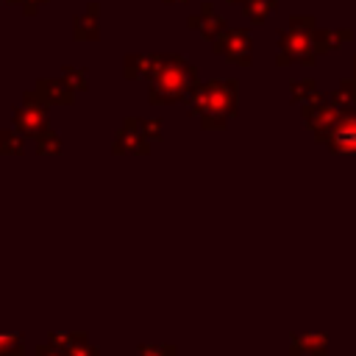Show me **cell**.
I'll list each match as a JSON object with an SVG mask.
<instances>
[{
    "instance_id": "3",
    "label": "cell",
    "mask_w": 356,
    "mask_h": 356,
    "mask_svg": "<svg viewBox=\"0 0 356 356\" xmlns=\"http://www.w3.org/2000/svg\"><path fill=\"white\" fill-rule=\"evenodd\" d=\"M25 350V342L19 334H3L0 337V356H19Z\"/></svg>"
},
{
    "instance_id": "1",
    "label": "cell",
    "mask_w": 356,
    "mask_h": 356,
    "mask_svg": "<svg viewBox=\"0 0 356 356\" xmlns=\"http://www.w3.org/2000/svg\"><path fill=\"white\" fill-rule=\"evenodd\" d=\"M14 122L22 134H42V128L47 122V114H44L42 106H25V108H17Z\"/></svg>"
},
{
    "instance_id": "7",
    "label": "cell",
    "mask_w": 356,
    "mask_h": 356,
    "mask_svg": "<svg viewBox=\"0 0 356 356\" xmlns=\"http://www.w3.org/2000/svg\"><path fill=\"white\" fill-rule=\"evenodd\" d=\"M42 89H47L50 100H56V103H70V92H67L61 83H42Z\"/></svg>"
},
{
    "instance_id": "12",
    "label": "cell",
    "mask_w": 356,
    "mask_h": 356,
    "mask_svg": "<svg viewBox=\"0 0 356 356\" xmlns=\"http://www.w3.org/2000/svg\"><path fill=\"white\" fill-rule=\"evenodd\" d=\"M142 128H145V136H159V120L156 122L147 120V122H142Z\"/></svg>"
},
{
    "instance_id": "9",
    "label": "cell",
    "mask_w": 356,
    "mask_h": 356,
    "mask_svg": "<svg viewBox=\"0 0 356 356\" xmlns=\"http://www.w3.org/2000/svg\"><path fill=\"white\" fill-rule=\"evenodd\" d=\"M75 339H78V334H58V331L50 337V342H53L56 348H61V350H67V348H70Z\"/></svg>"
},
{
    "instance_id": "5",
    "label": "cell",
    "mask_w": 356,
    "mask_h": 356,
    "mask_svg": "<svg viewBox=\"0 0 356 356\" xmlns=\"http://www.w3.org/2000/svg\"><path fill=\"white\" fill-rule=\"evenodd\" d=\"M67 356H97V348H92V345L86 342V337L78 334V339L67 348Z\"/></svg>"
},
{
    "instance_id": "10",
    "label": "cell",
    "mask_w": 356,
    "mask_h": 356,
    "mask_svg": "<svg viewBox=\"0 0 356 356\" xmlns=\"http://www.w3.org/2000/svg\"><path fill=\"white\" fill-rule=\"evenodd\" d=\"M0 147L8 150V153H17V150H22V142L17 136H11V134H3L0 136Z\"/></svg>"
},
{
    "instance_id": "2",
    "label": "cell",
    "mask_w": 356,
    "mask_h": 356,
    "mask_svg": "<svg viewBox=\"0 0 356 356\" xmlns=\"http://www.w3.org/2000/svg\"><path fill=\"white\" fill-rule=\"evenodd\" d=\"M334 139H337V147L339 150H356V120L339 125L337 134H334Z\"/></svg>"
},
{
    "instance_id": "6",
    "label": "cell",
    "mask_w": 356,
    "mask_h": 356,
    "mask_svg": "<svg viewBox=\"0 0 356 356\" xmlns=\"http://www.w3.org/2000/svg\"><path fill=\"white\" fill-rule=\"evenodd\" d=\"M58 139H56V134L53 131H42L39 134V153H58Z\"/></svg>"
},
{
    "instance_id": "11",
    "label": "cell",
    "mask_w": 356,
    "mask_h": 356,
    "mask_svg": "<svg viewBox=\"0 0 356 356\" xmlns=\"http://www.w3.org/2000/svg\"><path fill=\"white\" fill-rule=\"evenodd\" d=\"M36 356H67V350H61V348H56L50 342V345H39L36 348Z\"/></svg>"
},
{
    "instance_id": "8",
    "label": "cell",
    "mask_w": 356,
    "mask_h": 356,
    "mask_svg": "<svg viewBox=\"0 0 356 356\" xmlns=\"http://www.w3.org/2000/svg\"><path fill=\"white\" fill-rule=\"evenodd\" d=\"M139 353L142 356H172L175 348L172 345H139Z\"/></svg>"
},
{
    "instance_id": "4",
    "label": "cell",
    "mask_w": 356,
    "mask_h": 356,
    "mask_svg": "<svg viewBox=\"0 0 356 356\" xmlns=\"http://www.w3.org/2000/svg\"><path fill=\"white\" fill-rule=\"evenodd\" d=\"M117 150H139V153H145L147 150V145L139 139V134H131V131H120V136H117V145H114Z\"/></svg>"
}]
</instances>
